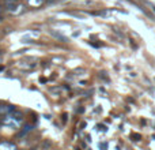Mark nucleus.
Masks as SVG:
<instances>
[{
  "label": "nucleus",
  "mask_w": 155,
  "mask_h": 150,
  "mask_svg": "<svg viewBox=\"0 0 155 150\" xmlns=\"http://www.w3.org/2000/svg\"><path fill=\"white\" fill-rule=\"evenodd\" d=\"M7 10L10 11L11 14H14V15H18V14H22V12H25V5L23 4H14V5H10V7H7Z\"/></svg>",
  "instance_id": "f257e3e1"
},
{
  "label": "nucleus",
  "mask_w": 155,
  "mask_h": 150,
  "mask_svg": "<svg viewBox=\"0 0 155 150\" xmlns=\"http://www.w3.org/2000/svg\"><path fill=\"white\" fill-rule=\"evenodd\" d=\"M14 112V107L12 105H8V104H3L0 105V116H7L10 113Z\"/></svg>",
  "instance_id": "f03ea898"
},
{
  "label": "nucleus",
  "mask_w": 155,
  "mask_h": 150,
  "mask_svg": "<svg viewBox=\"0 0 155 150\" xmlns=\"http://www.w3.org/2000/svg\"><path fill=\"white\" fill-rule=\"evenodd\" d=\"M51 36H52V37H54V38H57V40L63 41V43H68V38H67V37H64L63 34H60V33L54 32V30H51Z\"/></svg>",
  "instance_id": "7ed1b4c3"
},
{
  "label": "nucleus",
  "mask_w": 155,
  "mask_h": 150,
  "mask_svg": "<svg viewBox=\"0 0 155 150\" xmlns=\"http://www.w3.org/2000/svg\"><path fill=\"white\" fill-rule=\"evenodd\" d=\"M0 149H12V150H15L16 146L11 142H3V143H0Z\"/></svg>",
  "instance_id": "20e7f679"
},
{
  "label": "nucleus",
  "mask_w": 155,
  "mask_h": 150,
  "mask_svg": "<svg viewBox=\"0 0 155 150\" xmlns=\"http://www.w3.org/2000/svg\"><path fill=\"white\" fill-rule=\"evenodd\" d=\"M44 0H29V4L30 7H38V5L42 4Z\"/></svg>",
  "instance_id": "39448f33"
},
{
  "label": "nucleus",
  "mask_w": 155,
  "mask_h": 150,
  "mask_svg": "<svg viewBox=\"0 0 155 150\" xmlns=\"http://www.w3.org/2000/svg\"><path fill=\"white\" fill-rule=\"evenodd\" d=\"M31 130H33V126H30V124H26V126L23 127V130H22V132H21V134H19V135H21V137H22V135L27 134V132H29V131H31Z\"/></svg>",
  "instance_id": "423d86ee"
},
{
  "label": "nucleus",
  "mask_w": 155,
  "mask_h": 150,
  "mask_svg": "<svg viewBox=\"0 0 155 150\" xmlns=\"http://www.w3.org/2000/svg\"><path fill=\"white\" fill-rule=\"evenodd\" d=\"M18 3V0H4V5L5 7H10V5H14Z\"/></svg>",
  "instance_id": "0eeeda50"
},
{
  "label": "nucleus",
  "mask_w": 155,
  "mask_h": 150,
  "mask_svg": "<svg viewBox=\"0 0 155 150\" xmlns=\"http://www.w3.org/2000/svg\"><path fill=\"white\" fill-rule=\"evenodd\" d=\"M56 2H59V0H48V3H56Z\"/></svg>",
  "instance_id": "6e6552de"
},
{
  "label": "nucleus",
  "mask_w": 155,
  "mask_h": 150,
  "mask_svg": "<svg viewBox=\"0 0 155 150\" xmlns=\"http://www.w3.org/2000/svg\"><path fill=\"white\" fill-rule=\"evenodd\" d=\"M151 8H153V11H154V12H155V7H154V5H151Z\"/></svg>",
  "instance_id": "1a4fd4ad"
},
{
  "label": "nucleus",
  "mask_w": 155,
  "mask_h": 150,
  "mask_svg": "<svg viewBox=\"0 0 155 150\" xmlns=\"http://www.w3.org/2000/svg\"><path fill=\"white\" fill-rule=\"evenodd\" d=\"M0 12H2V5H0Z\"/></svg>",
  "instance_id": "9d476101"
}]
</instances>
